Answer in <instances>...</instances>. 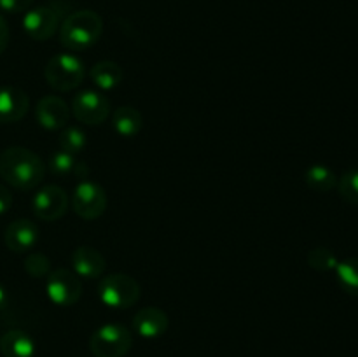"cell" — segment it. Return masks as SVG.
<instances>
[{"label": "cell", "instance_id": "5b68a950", "mask_svg": "<svg viewBox=\"0 0 358 357\" xmlns=\"http://www.w3.org/2000/svg\"><path fill=\"white\" fill-rule=\"evenodd\" d=\"M131 345V331L121 324L101 326L90 338V350L94 357H124Z\"/></svg>", "mask_w": 358, "mask_h": 357}, {"label": "cell", "instance_id": "ffe728a7", "mask_svg": "<svg viewBox=\"0 0 358 357\" xmlns=\"http://www.w3.org/2000/svg\"><path fill=\"white\" fill-rule=\"evenodd\" d=\"M339 287L348 296L358 298V258H348L338 262L334 268Z\"/></svg>", "mask_w": 358, "mask_h": 357}, {"label": "cell", "instance_id": "52a82bcc", "mask_svg": "<svg viewBox=\"0 0 358 357\" xmlns=\"http://www.w3.org/2000/svg\"><path fill=\"white\" fill-rule=\"evenodd\" d=\"M45 293L58 307H72L83 296V284L76 272L58 268L45 276Z\"/></svg>", "mask_w": 358, "mask_h": 357}, {"label": "cell", "instance_id": "cb8c5ba5", "mask_svg": "<svg viewBox=\"0 0 358 357\" xmlns=\"http://www.w3.org/2000/svg\"><path fill=\"white\" fill-rule=\"evenodd\" d=\"M338 189L346 203L358 206V168L348 170L338 178Z\"/></svg>", "mask_w": 358, "mask_h": 357}, {"label": "cell", "instance_id": "3957f363", "mask_svg": "<svg viewBox=\"0 0 358 357\" xmlns=\"http://www.w3.org/2000/svg\"><path fill=\"white\" fill-rule=\"evenodd\" d=\"M96 294L105 307L122 310L138 301L140 284L126 273H110L98 282Z\"/></svg>", "mask_w": 358, "mask_h": 357}, {"label": "cell", "instance_id": "603a6c76", "mask_svg": "<svg viewBox=\"0 0 358 357\" xmlns=\"http://www.w3.org/2000/svg\"><path fill=\"white\" fill-rule=\"evenodd\" d=\"M338 262L334 252L327 247H315L308 252V265L317 272H332Z\"/></svg>", "mask_w": 358, "mask_h": 357}, {"label": "cell", "instance_id": "5bb4252c", "mask_svg": "<svg viewBox=\"0 0 358 357\" xmlns=\"http://www.w3.org/2000/svg\"><path fill=\"white\" fill-rule=\"evenodd\" d=\"M170 318L161 308L157 307H145L136 312L133 317V328L142 338L154 340L163 336L168 331Z\"/></svg>", "mask_w": 358, "mask_h": 357}, {"label": "cell", "instance_id": "ac0fdd59", "mask_svg": "<svg viewBox=\"0 0 358 357\" xmlns=\"http://www.w3.org/2000/svg\"><path fill=\"white\" fill-rule=\"evenodd\" d=\"M90 77L94 83V86L103 91H110L122 83L124 72H122V69L115 62L103 59V62H98L91 66Z\"/></svg>", "mask_w": 358, "mask_h": 357}, {"label": "cell", "instance_id": "7c38bea8", "mask_svg": "<svg viewBox=\"0 0 358 357\" xmlns=\"http://www.w3.org/2000/svg\"><path fill=\"white\" fill-rule=\"evenodd\" d=\"M3 241L13 252H28L38 241V227L30 219H16L7 226Z\"/></svg>", "mask_w": 358, "mask_h": 357}, {"label": "cell", "instance_id": "7402d4cb", "mask_svg": "<svg viewBox=\"0 0 358 357\" xmlns=\"http://www.w3.org/2000/svg\"><path fill=\"white\" fill-rule=\"evenodd\" d=\"M59 150H65L70 154H79L86 147V133L77 126H65L59 133Z\"/></svg>", "mask_w": 358, "mask_h": 357}, {"label": "cell", "instance_id": "f1b7e54d", "mask_svg": "<svg viewBox=\"0 0 358 357\" xmlns=\"http://www.w3.org/2000/svg\"><path fill=\"white\" fill-rule=\"evenodd\" d=\"M7 303H9V294H7L6 287L0 284V310H3L7 307Z\"/></svg>", "mask_w": 358, "mask_h": 357}, {"label": "cell", "instance_id": "d6986e66", "mask_svg": "<svg viewBox=\"0 0 358 357\" xmlns=\"http://www.w3.org/2000/svg\"><path fill=\"white\" fill-rule=\"evenodd\" d=\"M112 126L121 136H126V139L138 135L143 126L142 114L135 107H129V105L119 107L112 114Z\"/></svg>", "mask_w": 358, "mask_h": 357}, {"label": "cell", "instance_id": "8fae6325", "mask_svg": "<svg viewBox=\"0 0 358 357\" xmlns=\"http://www.w3.org/2000/svg\"><path fill=\"white\" fill-rule=\"evenodd\" d=\"M35 118H37L38 125L42 128L49 130V132H56V130H63L69 122L70 111L65 100L55 94H48L38 100L37 107H35Z\"/></svg>", "mask_w": 358, "mask_h": 357}, {"label": "cell", "instance_id": "9c48e42d", "mask_svg": "<svg viewBox=\"0 0 358 357\" xmlns=\"http://www.w3.org/2000/svg\"><path fill=\"white\" fill-rule=\"evenodd\" d=\"M72 112L83 125L98 126L110 114V100L94 90L80 91L72 100Z\"/></svg>", "mask_w": 358, "mask_h": 357}, {"label": "cell", "instance_id": "d4e9b609", "mask_svg": "<svg viewBox=\"0 0 358 357\" xmlns=\"http://www.w3.org/2000/svg\"><path fill=\"white\" fill-rule=\"evenodd\" d=\"M24 272L31 276V279H45L51 273V262H49L48 255L42 252H31L24 259Z\"/></svg>", "mask_w": 358, "mask_h": 357}, {"label": "cell", "instance_id": "9a60e30c", "mask_svg": "<svg viewBox=\"0 0 358 357\" xmlns=\"http://www.w3.org/2000/svg\"><path fill=\"white\" fill-rule=\"evenodd\" d=\"M72 266L77 276L98 279L105 270V258L94 247L80 245L72 252Z\"/></svg>", "mask_w": 358, "mask_h": 357}, {"label": "cell", "instance_id": "484cf974", "mask_svg": "<svg viewBox=\"0 0 358 357\" xmlns=\"http://www.w3.org/2000/svg\"><path fill=\"white\" fill-rule=\"evenodd\" d=\"M31 4L34 0H0V9L10 14H17L30 9Z\"/></svg>", "mask_w": 358, "mask_h": 357}, {"label": "cell", "instance_id": "7a4b0ae2", "mask_svg": "<svg viewBox=\"0 0 358 357\" xmlns=\"http://www.w3.org/2000/svg\"><path fill=\"white\" fill-rule=\"evenodd\" d=\"M103 31V20L94 10H76L63 20L59 27V42L69 51L79 52L98 42Z\"/></svg>", "mask_w": 358, "mask_h": 357}, {"label": "cell", "instance_id": "8992f818", "mask_svg": "<svg viewBox=\"0 0 358 357\" xmlns=\"http://www.w3.org/2000/svg\"><path fill=\"white\" fill-rule=\"evenodd\" d=\"M63 6L58 2L51 6H41L28 9L23 18V30L34 41L44 42L56 34L58 27H62Z\"/></svg>", "mask_w": 358, "mask_h": 357}, {"label": "cell", "instance_id": "83f0119b", "mask_svg": "<svg viewBox=\"0 0 358 357\" xmlns=\"http://www.w3.org/2000/svg\"><path fill=\"white\" fill-rule=\"evenodd\" d=\"M7 44H9V27H7V21L0 14V55L6 51Z\"/></svg>", "mask_w": 358, "mask_h": 357}, {"label": "cell", "instance_id": "4fadbf2b", "mask_svg": "<svg viewBox=\"0 0 358 357\" xmlns=\"http://www.w3.org/2000/svg\"><path fill=\"white\" fill-rule=\"evenodd\" d=\"M30 107L28 94L16 86H0V122L9 125L24 118Z\"/></svg>", "mask_w": 358, "mask_h": 357}, {"label": "cell", "instance_id": "30bf717a", "mask_svg": "<svg viewBox=\"0 0 358 357\" xmlns=\"http://www.w3.org/2000/svg\"><path fill=\"white\" fill-rule=\"evenodd\" d=\"M31 206H34L35 217L45 220V223H52V220L62 219L66 214L69 196H66L65 189L59 186H44L42 189H38V192H35Z\"/></svg>", "mask_w": 358, "mask_h": 357}, {"label": "cell", "instance_id": "4316f807", "mask_svg": "<svg viewBox=\"0 0 358 357\" xmlns=\"http://www.w3.org/2000/svg\"><path fill=\"white\" fill-rule=\"evenodd\" d=\"M10 205H13V195L6 186L0 184V216L6 214L10 209Z\"/></svg>", "mask_w": 358, "mask_h": 357}, {"label": "cell", "instance_id": "44dd1931", "mask_svg": "<svg viewBox=\"0 0 358 357\" xmlns=\"http://www.w3.org/2000/svg\"><path fill=\"white\" fill-rule=\"evenodd\" d=\"M304 181H306L308 188L317 192H329L338 186V177L325 164H313L308 168L304 174Z\"/></svg>", "mask_w": 358, "mask_h": 357}, {"label": "cell", "instance_id": "277c9868", "mask_svg": "<svg viewBox=\"0 0 358 357\" xmlns=\"http://www.w3.org/2000/svg\"><path fill=\"white\" fill-rule=\"evenodd\" d=\"M86 70H84L83 59L76 55H56L45 63L44 77L49 86L56 91H72L80 86L84 80Z\"/></svg>", "mask_w": 358, "mask_h": 357}, {"label": "cell", "instance_id": "e0dca14e", "mask_svg": "<svg viewBox=\"0 0 358 357\" xmlns=\"http://www.w3.org/2000/svg\"><path fill=\"white\" fill-rule=\"evenodd\" d=\"M49 170H51L56 177L86 178L87 175L86 163L77 160L76 154L65 153V150H56V153L49 158Z\"/></svg>", "mask_w": 358, "mask_h": 357}, {"label": "cell", "instance_id": "ba28073f", "mask_svg": "<svg viewBox=\"0 0 358 357\" xmlns=\"http://www.w3.org/2000/svg\"><path fill=\"white\" fill-rule=\"evenodd\" d=\"M72 209L80 219H98L107 209V192L96 182L80 181L73 189Z\"/></svg>", "mask_w": 358, "mask_h": 357}, {"label": "cell", "instance_id": "6da1fadb", "mask_svg": "<svg viewBox=\"0 0 358 357\" xmlns=\"http://www.w3.org/2000/svg\"><path fill=\"white\" fill-rule=\"evenodd\" d=\"M45 164L27 147H7L0 153V177L16 189H34L44 181Z\"/></svg>", "mask_w": 358, "mask_h": 357}, {"label": "cell", "instance_id": "2e32d148", "mask_svg": "<svg viewBox=\"0 0 358 357\" xmlns=\"http://www.w3.org/2000/svg\"><path fill=\"white\" fill-rule=\"evenodd\" d=\"M0 352L3 357H34L35 342L28 332L10 329L0 338Z\"/></svg>", "mask_w": 358, "mask_h": 357}]
</instances>
